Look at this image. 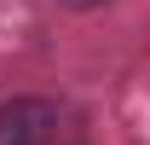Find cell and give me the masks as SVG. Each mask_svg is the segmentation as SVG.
Wrapping results in <instances>:
<instances>
[{
	"instance_id": "obj_2",
	"label": "cell",
	"mask_w": 150,
	"mask_h": 145,
	"mask_svg": "<svg viewBox=\"0 0 150 145\" xmlns=\"http://www.w3.org/2000/svg\"><path fill=\"white\" fill-rule=\"evenodd\" d=\"M64 6H75V12H87V6H104V0H64Z\"/></svg>"
},
{
	"instance_id": "obj_1",
	"label": "cell",
	"mask_w": 150,
	"mask_h": 145,
	"mask_svg": "<svg viewBox=\"0 0 150 145\" xmlns=\"http://www.w3.org/2000/svg\"><path fill=\"white\" fill-rule=\"evenodd\" d=\"M58 134V105L23 93L12 105H0V145H52Z\"/></svg>"
}]
</instances>
